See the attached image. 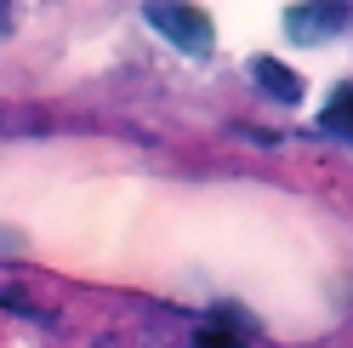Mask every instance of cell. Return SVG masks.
<instances>
[{
	"label": "cell",
	"mask_w": 353,
	"mask_h": 348,
	"mask_svg": "<svg viewBox=\"0 0 353 348\" xmlns=\"http://www.w3.org/2000/svg\"><path fill=\"white\" fill-rule=\"evenodd\" d=\"M143 17H148V29H160L176 52H188V57H205L211 52V40H216V29H211V17L205 12H194V6H165V0H154V6H143Z\"/></svg>",
	"instance_id": "obj_1"
},
{
	"label": "cell",
	"mask_w": 353,
	"mask_h": 348,
	"mask_svg": "<svg viewBox=\"0 0 353 348\" xmlns=\"http://www.w3.org/2000/svg\"><path fill=\"white\" fill-rule=\"evenodd\" d=\"M319 132H330V137H347V143H353V80L342 86L336 97H330V108L319 115Z\"/></svg>",
	"instance_id": "obj_4"
},
{
	"label": "cell",
	"mask_w": 353,
	"mask_h": 348,
	"mask_svg": "<svg viewBox=\"0 0 353 348\" xmlns=\"http://www.w3.org/2000/svg\"><path fill=\"white\" fill-rule=\"evenodd\" d=\"M194 348H245V342H234L228 331H200V337H194Z\"/></svg>",
	"instance_id": "obj_5"
},
{
	"label": "cell",
	"mask_w": 353,
	"mask_h": 348,
	"mask_svg": "<svg viewBox=\"0 0 353 348\" xmlns=\"http://www.w3.org/2000/svg\"><path fill=\"white\" fill-rule=\"evenodd\" d=\"M347 23V6L342 0H325V6H291L285 12V29H291V40H325V35H336Z\"/></svg>",
	"instance_id": "obj_2"
},
{
	"label": "cell",
	"mask_w": 353,
	"mask_h": 348,
	"mask_svg": "<svg viewBox=\"0 0 353 348\" xmlns=\"http://www.w3.org/2000/svg\"><path fill=\"white\" fill-rule=\"evenodd\" d=\"M251 80L279 103H302V75L291 63H279V57H251Z\"/></svg>",
	"instance_id": "obj_3"
}]
</instances>
